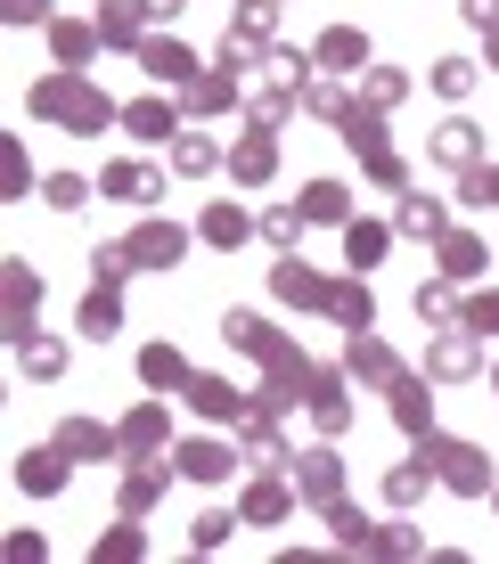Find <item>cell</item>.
Listing matches in <instances>:
<instances>
[{
    "label": "cell",
    "mask_w": 499,
    "mask_h": 564,
    "mask_svg": "<svg viewBox=\"0 0 499 564\" xmlns=\"http://www.w3.org/2000/svg\"><path fill=\"white\" fill-rule=\"evenodd\" d=\"M475 155H484V131H475V123H458V115H451V123L434 131V164H451V172H475Z\"/></svg>",
    "instance_id": "cell-5"
},
{
    "label": "cell",
    "mask_w": 499,
    "mask_h": 564,
    "mask_svg": "<svg viewBox=\"0 0 499 564\" xmlns=\"http://www.w3.org/2000/svg\"><path fill=\"white\" fill-rule=\"evenodd\" d=\"M417 491H426V451H417L410 466H393V475H386V499H393V508H410Z\"/></svg>",
    "instance_id": "cell-29"
},
{
    "label": "cell",
    "mask_w": 499,
    "mask_h": 564,
    "mask_svg": "<svg viewBox=\"0 0 499 564\" xmlns=\"http://www.w3.org/2000/svg\"><path fill=\"white\" fill-rule=\"evenodd\" d=\"M188 107H197V115L229 107V74H197V83H188Z\"/></svg>",
    "instance_id": "cell-40"
},
{
    "label": "cell",
    "mask_w": 499,
    "mask_h": 564,
    "mask_svg": "<svg viewBox=\"0 0 499 564\" xmlns=\"http://www.w3.org/2000/svg\"><path fill=\"white\" fill-rule=\"evenodd\" d=\"M221 540H229V516H221V508L197 516V549H221Z\"/></svg>",
    "instance_id": "cell-46"
},
{
    "label": "cell",
    "mask_w": 499,
    "mask_h": 564,
    "mask_svg": "<svg viewBox=\"0 0 499 564\" xmlns=\"http://www.w3.org/2000/svg\"><path fill=\"white\" fill-rule=\"evenodd\" d=\"M50 42H57V57H66V66H83L90 42H99V25H50Z\"/></svg>",
    "instance_id": "cell-34"
},
{
    "label": "cell",
    "mask_w": 499,
    "mask_h": 564,
    "mask_svg": "<svg viewBox=\"0 0 499 564\" xmlns=\"http://www.w3.org/2000/svg\"><path fill=\"white\" fill-rule=\"evenodd\" d=\"M336 482H344L336 451H312V458L295 466V491H303V499H319V508H336Z\"/></svg>",
    "instance_id": "cell-7"
},
{
    "label": "cell",
    "mask_w": 499,
    "mask_h": 564,
    "mask_svg": "<svg viewBox=\"0 0 499 564\" xmlns=\"http://www.w3.org/2000/svg\"><path fill=\"white\" fill-rule=\"evenodd\" d=\"M140 377H148V384H188V360L172 352V344H148V352H140Z\"/></svg>",
    "instance_id": "cell-21"
},
{
    "label": "cell",
    "mask_w": 499,
    "mask_h": 564,
    "mask_svg": "<svg viewBox=\"0 0 499 564\" xmlns=\"http://www.w3.org/2000/svg\"><path fill=\"white\" fill-rule=\"evenodd\" d=\"M33 115H50V123H74V131L115 123V107L99 99V90H83L74 74H66V83H42V90H33Z\"/></svg>",
    "instance_id": "cell-1"
},
{
    "label": "cell",
    "mask_w": 499,
    "mask_h": 564,
    "mask_svg": "<svg viewBox=\"0 0 499 564\" xmlns=\"http://www.w3.org/2000/svg\"><path fill=\"white\" fill-rule=\"evenodd\" d=\"M148 9H156V17H181V9H188V0H148Z\"/></svg>",
    "instance_id": "cell-49"
},
{
    "label": "cell",
    "mask_w": 499,
    "mask_h": 564,
    "mask_svg": "<svg viewBox=\"0 0 499 564\" xmlns=\"http://www.w3.org/2000/svg\"><path fill=\"white\" fill-rule=\"evenodd\" d=\"M377 254H386V229H377V221H344V262L369 270Z\"/></svg>",
    "instance_id": "cell-16"
},
{
    "label": "cell",
    "mask_w": 499,
    "mask_h": 564,
    "mask_svg": "<svg viewBox=\"0 0 499 564\" xmlns=\"http://www.w3.org/2000/svg\"><path fill=\"white\" fill-rule=\"evenodd\" d=\"M271 286H279L286 303H336V286H328V279H312L303 262H279V270H271Z\"/></svg>",
    "instance_id": "cell-9"
},
{
    "label": "cell",
    "mask_w": 499,
    "mask_h": 564,
    "mask_svg": "<svg viewBox=\"0 0 499 564\" xmlns=\"http://www.w3.org/2000/svg\"><path fill=\"white\" fill-rule=\"evenodd\" d=\"M426 410H434L426 384H417V377H393V417L410 425V434H426Z\"/></svg>",
    "instance_id": "cell-20"
},
{
    "label": "cell",
    "mask_w": 499,
    "mask_h": 564,
    "mask_svg": "<svg viewBox=\"0 0 499 564\" xmlns=\"http://www.w3.org/2000/svg\"><path fill=\"white\" fill-rule=\"evenodd\" d=\"M434 90H443V99H467V90H475V66H467V57H443V66H434Z\"/></svg>",
    "instance_id": "cell-39"
},
{
    "label": "cell",
    "mask_w": 499,
    "mask_h": 564,
    "mask_svg": "<svg viewBox=\"0 0 499 564\" xmlns=\"http://www.w3.org/2000/svg\"><path fill=\"white\" fill-rule=\"evenodd\" d=\"M131 270H172L188 254V229H172V221H148V229H131Z\"/></svg>",
    "instance_id": "cell-3"
},
{
    "label": "cell",
    "mask_w": 499,
    "mask_h": 564,
    "mask_svg": "<svg viewBox=\"0 0 499 564\" xmlns=\"http://www.w3.org/2000/svg\"><path fill=\"white\" fill-rule=\"evenodd\" d=\"M344 140H352V155L377 172L386 188H401V155L386 148V131H377V115H360V107H344Z\"/></svg>",
    "instance_id": "cell-2"
},
{
    "label": "cell",
    "mask_w": 499,
    "mask_h": 564,
    "mask_svg": "<svg viewBox=\"0 0 499 564\" xmlns=\"http://www.w3.org/2000/svg\"><path fill=\"white\" fill-rule=\"evenodd\" d=\"M181 475H188V482H221V475H229V451H221V442H188V451H181Z\"/></svg>",
    "instance_id": "cell-14"
},
{
    "label": "cell",
    "mask_w": 499,
    "mask_h": 564,
    "mask_svg": "<svg viewBox=\"0 0 499 564\" xmlns=\"http://www.w3.org/2000/svg\"><path fill=\"white\" fill-rule=\"evenodd\" d=\"M303 221H344V188L336 181H312V188H303Z\"/></svg>",
    "instance_id": "cell-31"
},
{
    "label": "cell",
    "mask_w": 499,
    "mask_h": 564,
    "mask_svg": "<svg viewBox=\"0 0 499 564\" xmlns=\"http://www.w3.org/2000/svg\"><path fill=\"white\" fill-rule=\"evenodd\" d=\"M123 131H131V140H172L181 115H172L164 99H140V107H123Z\"/></svg>",
    "instance_id": "cell-10"
},
{
    "label": "cell",
    "mask_w": 499,
    "mask_h": 564,
    "mask_svg": "<svg viewBox=\"0 0 499 564\" xmlns=\"http://www.w3.org/2000/svg\"><path fill=\"white\" fill-rule=\"evenodd\" d=\"M164 442V410H131L123 417V451H156Z\"/></svg>",
    "instance_id": "cell-33"
},
{
    "label": "cell",
    "mask_w": 499,
    "mask_h": 564,
    "mask_svg": "<svg viewBox=\"0 0 499 564\" xmlns=\"http://www.w3.org/2000/svg\"><path fill=\"white\" fill-rule=\"evenodd\" d=\"M107 197L148 205V197H156V172H148V164H115V172H107Z\"/></svg>",
    "instance_id": "cell-15"
},
{
    "label": "cell",
    "mask_w": 499,
    "mask_h": 564,
    "mask_svg": "<svg viewBox=\"0 0 499 564\" xmlns=\"http://www.w3.org/2000/svg\"><path fill=\"white\" fill-rule=\"evenodd\" d=\"M401 90H410V83H401V74H393V66H377V74H369V107H393V99H401Z\"/></svg>",
    "instance_id": "cell-43"
},
{
    "label": "cell",
    "mask_w": 499,
    "mask_h": 564,
    "mask_svg": "<svg viewBox=\"0 0 499 564\" xmlns=\"http://www.w3.org/2000/svg\"><path fill=\"white\" fill-rule=\"evenodd\" d=\"M491 57H499V42H491Z\"/></svg>",
    "instance_id": "cell-50"
},
{
    "label": "cell",
    "mask_w": 499,
    "mask_h": 564,
    "mask_svg": "<svg viewBox=\"0 0 499 564\" xmlns=\"http://www.w3.org/2000/svg\"><path fill=\"white\" fill-rule=\"evenodd\" d=\"M214 164H221L214 140H197V131H181V140H172V172H188V181H197V172H214Z\"/></svg>",
    "instance_id": "cell-18"
},
{
    "label": "cell",
    "mask_w": 499,
    "mask_h": 564,
    "mask_svg": "<svg viewBox=\"0 0 499 564\" xmlns=\"http://www.w3.org/2000/svg\"><path fill=\"white\" fill-rule=\"evenodd\" d=\"M188 401H197L205 417H238V384L229 377H188Z\"/></svg>",
    "instance_id": "cell-12"
},
{
    "label": "cell",
    "mask_w": 499,
    "mask_h": 564,
    "mask_svg": "<svg viewBox=\"0 0 499 564\" xmlns=\"http://www.w3.org/2000/svg\"><path fill=\"white\" fill-rule=\"evenodd\" d=\"M467 368H475V344H467V336H443V344H434V377H467Z\"/></svg>",
    "instance_id": "cell-36"
},
{
    "label": "cell",
    "mask_w": 499,
    "mask_h": 564,
    "mask_svg": "<svg viewBox=\"0 0 499 564\" xmlns=\"http://www.w3.org/2000/svg\"><path fill=\"white\" fill-rule=\"evenodd\" d=\"M467 25H499V0H467Z\"/></svg>",
    "instance_id": "cell-47"
},
{
    "label": "cell",
    "mask_w": 499,
    "mask_h": 564,
    "mask_svg": "<svg viewBox=\"0 0 499 564\" xmlns=\"http://www.w3.org/2000/svg\"><path fill=\"white\" fill-rule=\"evenodd\" d=\"M401 229H410V238H443V229H451V213L434 205V197H401Z\"/></svg>",
    "instance_id": "cell-19"
},
{
    "label": "cell",
    "mask_w": 499,
    "mask_h": 564,
    "mask_svg": "<svg viewBox=\"0 0 499 564\" xmlns=\"http://www.w3.org/2000/svg\"><path fill=\"white\" fill-rule=\"evenodd\" d=\"M451 311H458L451 286H417V319H451Z\"/></svg>",
    "instance_id": "cell-44"
},
{
    "label": "cell",
    "mask_w": 499,
    "mask_h": 564,
    "mask_svg": "<svg viewBox=\"0 0 499 564\" xmlns=\"http://www.w3.org/2000/svg\"><path fill=\"white\" fill-rule=\"evenodd\" d=\"M42 197H50L57 213H74V205H90V181H83V172H50V181H42Z\"/></svg>",
    "instance_id": "cell-30"
},
{
    "label": "cell",
    "mask_w": 499,
    "mask_h": 564,
    "mask_svg": "<svg viewBox=\"0 0 499 564\" xmlns=\"http://www.w3.org/2000/svg\"><path fill=\"white\" fill-rule=\"evenodd\" d=\"M328 311H336L344 327H377V303H369V286H336V303H328Z\"/></svg>",
    "instance_id": "cell-32"
},
{
    "label": "cell",
    "mask_w": 499,
    "mask_h": 564,
    "mask_svg": "<svg viewBox=\"0 0 499 564\" xmlns=\"http://www.w3.org/2000/svg\"><path fill=\"white\" fill-rule=\"evenodd\" d=\"M443 270L451 279H475V270H484V246L475 238H443Z\"/></svg>",
    "instance_id": "cell-38"
},
{
    "label": "cell",
    "mask_w": 499,
    "mask_h": 564,
    "mask_svg": "<svg viewBox=\"0 0 499 564\" xmlns=\"http://www.w3.org/2000/svg\"><path fill=\"white\" fill-rule=\"evenodd\" d=\"M467 336H499V295H475L467 303Z\"/></svg>",
    "instance_id": "cell-42"
},
{
    "label": "cell",
    "mask_w": 499,
    "mask_h": 564,
    "mask_svg": "<svg viewBox=\"0 0 499 564\" xmlns=\"http://www.w3.org/2000/svg\"><path fill=\"white\" fill-rule=\"evenodd\" d=\"M17 482H25V491H57V482H66V458L57 451H25L17 458Z\"/></svg>",
    "instance_id": "cell-13"
},
{
    "label": "cell",
    "mask_w": 499,
    "mask_h": 564,
    "mask_svg": "<svg viewBox=\"0 0 499 564\" xmlns=\"http://www.w3.org/2000/svg\"><path fill=\"white\" fill-rule=\"evenodd\" d=\"M426 458L443 466L451 491H491V466H484V451H467V442H426Z\"/></svg>",
    "instance_id": "cell-4"
},
{
    "label": "cell",
    "mask_w": 499,
    "mask_h": 564,
    "mask_svg": "<svg viewBox=\"0 0 499 564\" xmlns=\"http://www.w3.org/2000/svg\"><path fill=\"white\" fill-rule=\"evenodd\" d=\"M9 17L25 25V17H50V0H9Z\"/></svg>",
    "instance_id": "cell-48"
},
{
    "label": "cell",
    "mask_w": 499,
    "mask_h": 564,
    "mask_svg": "<svg viewBox=\"0 0 499 564\" xmlns=\"http://www.w3.org/2000/svg\"><path fill=\"white\" fill-rule=\"evenodd\" d=\"M286 508H295V499H286V482H254V491H246V523H279Z\"/></svg>",
    "instance_id": "cell-25"
},
{
    "label": "cell",
    "mask_w": 499,
    "mask_h": 564,
    "mask_svg": "<svg viewBox=\"0 0 499 564\" xmlns=\"http://www.w3.org/2000/svg\"><path fill=\"white\" fill-rule=\"evenodd\" d=\"M295 90H303V83H279V90H262V99H254V123H262V131H271V123H286V107H295Z\"/></svg>",
    "instance_id": "cell-41"
},
{
    "label": "cell",
    "mask_w": 499,
    "mask_h": 564,
    "mask_svg": "<svg viewBox=\"0 0 499 564\" xmlns=\"http://www.w3.org/2000/svg\"><path fill=\"white\" fill-rule=\"evenodd\" d=\"M344 368H352V377H369V384H393V377H401V360L369 336V327H352V352H344Z\"/></svg>",
    "instance_id": "cell-6"
},
{
    "label": "cell",
    "mask_w": 499,
    "mask_h": 564,
    "mask_svg": "<svg viewBox=\"0 0 499 564\" xmlns=\"http://www.w3.org/2000/svg\"><path fill=\"white\" fill-rule=\"evenodd\" d=\"M57 451H99V458H115L123 451V434H107V425H90V417H74L66 434H57Z\"/></svg>",
    "instance_id": "cell-17"
},
{
    "label": "cell",
    "mask_w": 499,
    "mask_h": 564,
    "mask_svg": "<svg viewBox=\"0 0 499 564\" xmlns=\"http://www.w3.org/2000/svg\"><path fill=\"white\" fill-rule=\"evenodd\" d=\"M17 360H25L33 377H57V360H66V352H57L50 336H17Z\"/></svg>",
    "instance_id": "cell-37"
},
{
    "label": "cell",
    "mask_w": 499,
    "mask_h": 564,
    "mask_svg": "<svg viewBox=\"0 0 499 564\" xmlns=\"http://www.w3.org/2000/svg\"><path fill=\"white\" fill-rule=\"evenodd\" d=\"M467 205H499V172H484V164L467 172Z\"/></svg>",
    "instance_id": "cell-45"
},
{
    "label": "cell",
    "mask_w": 499,
    "mask_h": 564,
    "mask_svg": "<svg viewBox=\"0 0 499 564\" xmlns=\"http://www.w3.org/2000/svg\"><path fill=\"white\" fill-rule=\"evenodd\" d=\"M115 319H123V303H115V279H99V286H90V303H83V336H115Z\"/></svg>",
    "instance_id": "cell-11"
},
{
    "label": "cell",
    "mask_w": 499,
    "mask_h": 564,
    "mask_svg": "<svg viewBox=\"0 0 499 564\" xmlns=\"http://www.w3.org/2000/svg\"><path fill=\"white\" fill-rule=\"evenodd\" d=\"M262 238H271V246H295V238H303V205H271V213H262Z\"/></svg>",
    "instance_id": "cell-35"
},
{
    "label": "cell",
    "mask_w": 499,
    "mask_h": 564,
    "mask_svg": "<svg viewBox=\"0 0 499 564\" xmlns=\"http://www.w3.org/2000/svg\"><path fill=\"white\" fill-rule=\"evenodd\" d=\"M312 417H319V425H344V417H352V401H344L336 377H319V368H312Z\"/></svg>",
    "instance_id": "cell-26"
},
{
    "label": "cell",
    "mask_w": 499,
    "mask_h": 564,
    "mask_svg": "<svg viewBox=\"0 0 499 564\" xmlns=\"http://www.w3.org/2000/svg\"><path fill=\"white\" fill-rule=\"evenodd\" d=\"M140 66L156 74V83H197V57L181 42H140Z\"/></svg>",
    "instance_id": "cell-8"
},
{
    "label": "cell",
    "mask_w": 499,
    "mask_h": 564,
    "mask_svg": "<svg viewBox=\"0 0 499 564\" xmlns=\"http://www.w3.org/2000/svg\"><path fill=\"white\" fill-rule=\"evenodd\" d=\"M229 172H238V181H271V131L238 140V155H229Z\"/></svg>",
    "instance_id": "cell-22"
},
{
    "label": "cell",
    "mask_w": 499,
    "mask_h": 564,
    "mask_svg": "<svg viewBox=\"0 0 499 564\" xmlns=\"http://www.w3.org/2000/svg\"><path fill=\"white\" fill-rule=\"evenodd\" d=\"M319 66H369V42H360L352 25H336L328 42H319Z\"/></svg>",
    "instance_id": "cell-23"
},
{
    "label": "cell",
    "mask_w": 499,
    "mask_h": 564,
    "mask_svg": "<svg viewBox=\"0 0 499 564\" xmlns=\"http://www.w3.org/2000/svg\"><path fill=\"white\" fill-rule=\"evenodd\" d=\"M140 9H148V0H107V9H99V33H107V42H131V33H140Z\"/></svg>",
    "instance_id": "cell-28"
},
{
    "label": "cell",
    "mask_w": 499,
    "mask_h": 564,
    "mask_svg": "<svg viewBox=\"0 0 499 564\" xmlns=\"http://www.w3.org/2000/svg\"><path fill=\"white\" fill-rule=\"evenodd\" d=\"M246 229H254V221H246V205H205V238H214V246H238Z\"/></svg>",
    "instance_id": "cell-24"
},
{
    "label": "cell",
    "mask_w": 499,
    "mask_h": 564,
    "mask_svg": "<svg viewBox=\"0 0 499 564\" xmlns=\"http://www.w3.org/2000/svg\"><path fill=\"white\" fill-rule=\"evenodd\" d=\"M156 491H164V466H140V475L123 482V516H148V508H156Z\"/></svg>",
    "instance_id": "cell-27"
}]
</instances>
